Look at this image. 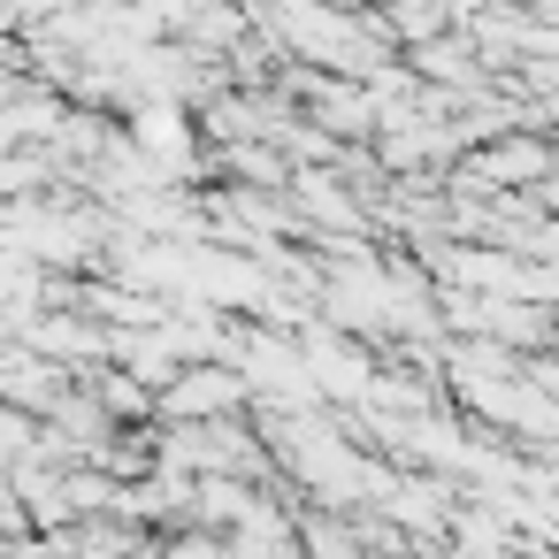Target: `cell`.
Returning <instances> with one entry per match:
<instances>
[{"label":"cell","mask_w":559,"mask_h":559,"mask_svg":"<svg viewBox=\"0 0 559 559\" xmlns=\"http://www.w3.org/2000/svg\"><path fill=\"white\" fill-rule=\"evenodd\" d=\"M223 406H238V376H223V368L169 376V414H223Z\"/></svg>","instance_id":"1"}]
</instances>
